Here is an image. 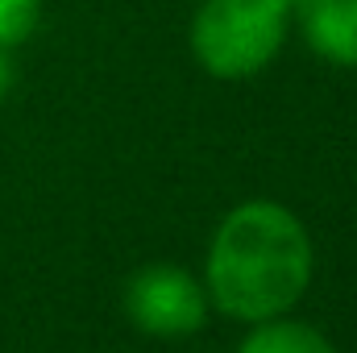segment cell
I'll return each mask as SVG.
<instances>
[{"label": "cell", "instance_id": "cell-5", "mask_svg": "<svg viewBox=\"0 0 357 353\" xmlns=\"http://www.w3.org/2000/svg\"><path fill=\"white\" fill-rule=\"evenodd\" d=\"M237 353H333V345L307 324H291V320L270 316L241 341Z\"/></svg>", "mask_w": 357, "mask_h": 353}, {"label": "cell", "instance_id": "cell-2", "mask_svg": "<svg viewBox=\"0 0 357 353\" xmlns=\"http://www.w3.org/2000/svg\"><path fill=\"white\" fill-rule=\"evenodd\" d=\"M291 0H204L191 17L195 63L216 80H250L278 54Z\"/></svg>", "mask_w": 357, "mask_h": 353}, {"label": "cell", "instance_id": "cell-4", "mask_svg": "<svg viewBox=\"0 0 357 353\" xmlns=\"http://www.w3.org/2000/svg\"><path fill=\"white\" fill-rule=\"evenodd\" d=\"M291 17L324 63L357 67V0H295Z\"/></svg>", "mask_w": 357, "mask_h": 353}, {"label": "cell", "instance_id": "cell-7", "mask_svg": "<svg viewBox=\"0 0 357 353\" xmlns=\"http://www.w3.org/2000/svg\"><path fill=\"white\" fill-rule=\"evenodd\" d=\"M13 80H17V71H13V59H8V50H0V100L13 91Z\"/></svg>", "mask_w": 357, "mask_h": 353}, {"label": "cell", "instance_id": "cell-8", "mask_svg": "<svg viewBox=\"0 0 357 353\" xmlns=\"http://www.w3.org/2000/svg\"><path fill=\"white\" fill-rule=\"evenodd\" d=\"M291 8H295V0H291Z\"/></svg>", "mask_w": 357, "mask_h": 353}, {"label": "cell", "instance_id": "cell-6", "mask_svg": "<svg viewBox=\"0 0 357 353\" xmlns=\"http://www.w3.org/2000/svg\"><path fill=\"white\" fill-rule=\"evenodd\" d=\"M38 21H42V0H0V50L29 42Z\"/></svg>", "mask_w": 357, "mask_h": 353}, {"label": "cell", "instance_id": "cell-3", "mask_svg": "<svg viewBox=\"0 0 357 353\" xmlns=\"http://www.w3.org/2000/svg\"><path fill=\"white\" fill-rule=\"evenodd\" d=\"M125 308L142 333L154 337H187L204 324L208 316V295L204 287L178 270V266H146L129 278Z\"/></svg>", "mask_w": 357, "mask_h": 353}, {"label": "cell", "instance_id": "cell-1", "mask_svg": "<svg viewBox=\"0 0 357 353\" xmlns=\"http://www.w3.org/2000/svg\"><path fill=\"white\" fill-rule=\"evenodd\" d=\"M312 278V241L303 225L254 200L225 216L208 250V287L220 312L237 320H270L287 312Z\"/></svg>", "mask_w": 357, "mask_h": 353}]
</instances>
